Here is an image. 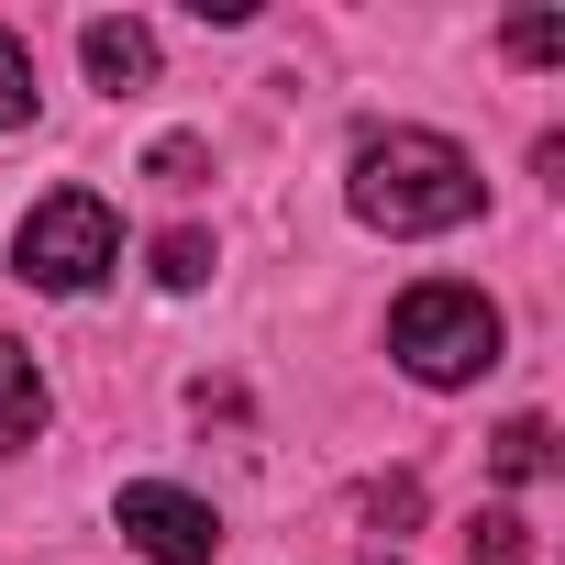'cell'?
I'll use <instances>...</instances> for the list:
<instances>
[{"mask_svg":"<svg viewBox=\"0 0 565 565\" xmlns=\"http://www.w3.org/2000/svg\"><path fill=\"white\" fill-rule=\"evenodd\" d=\"M344 200L366 233H455L477 222V156L455 134H422V122H366L355 134V167H344Z\"/></svg>","mask_w":565,"mask_h":565,"instance_id":"6da1fadb","label":"cell"},{"mask_svg":"<svg viewBox=\"0 0 565 565\" xmlns=\"http://www.w3.org/2000/svg\"><path fill=\"white\" fill-rule=\"evenodd\" d=\"M388 355L422 388H466V377L499 366V300L455 289V277H422V289H399V311H388Z\"/></svg>","mask_w":565,"mask_h":565,"instance_id":"7a4b0ae2","label":"cell"},{"mask_svg":"<svg viewBox=\"0 0 565 565\" xmlns=\"http://www.w3.org/2000/svg\"><path fill=\"white\" fill-rule=\"evenodd\" d=\"M111 266H122V222H111L100 189H56V200H34L23 233H12V277H34L45 300H89Z\"/></svg>","mask_w":565,"mask_h":565,"instance_id":"3957f363","label":"cell"},{"mask_svg":"<svg viewBox=\"0 0 565 565\" xmlns=\"http://www.w3.org/2000/svg\"><path fill=\"white\" fill-rule=\"evenodd\" d=\"M111 521H122V543H134L145 565H211V554H222V510H211V499H189V488H156V477H145V488H122V510H111Z\"/></svg>","mask_w":565,"mask_h":565,"instance_id":"277c9868","label":"cell"},{"mask_svg":"<svg viewBox=\"0 0 565 565\" xmlns=\"http://www.w3.org/2000/svg\"><path fill=\"white\" fill-rule=\"evenodd\" d=\"M78 56H89V78H100L111 100H134V89H156V34H145L134 12H100V23L78 34Z\"/></svg>","mask_w":565,"mask_h":565,"instance_id":"5b68a950","label":"cell"},{"mask_svg":"<svg viewBox=\"0 0 565 565\" xmlns=\"http://www.w3.org/2000/svg\"><path fill=\"white\" fill-rule=\"evenodd\" d=\"M45 433V377H34V355L0 333V455H23Z\"/></svg>","mask_w":565,"mask_h":565,"instance_id":"8992f818","label":"cell"},{"mask_svg":"<svg viewBox=\"0 0 565 565\" xmlns=\"http://www.w3.org/2000/svg\"><path fill=\"white\" fill-rule=\"evenodd\" d=\"M488 466H499L510 488H532V477H554V422H543V411H521V422H499V433H488Z\"/></svg>","mask_w":565,"mask_h":565,"instance_id":"52a82bcc","label":"cell"},{"mask_svg":"<svg viewBox=\"0 0 565 565\" xmlns=\"http://www.w3.org/2000/svg\"><path fill=\"white\" fill-rule=\"evenodd\" d=\"M34 100H45V89H34V45L0 23V134H23V122H34Z\"/></svg>","mask_w":565,"mask_h":565,"instance_id":"ba28073f","label":"cell"},{"mask_svg":"<svg viewBox=\"0 0 565 565\" xmlns=\"http://www.w3.org/2000/svg\"><path fill=\"white\" fill-rule=\"evenodd\" d=\"M466 554H477V565H532V521H521V510H477V521H466Z\"/></svg>","mask_w":565,"mask_h":565,"instance_id":"9c48e42d","label":"cell"},{"mask_svg":"<svg viewBox=\"0 0 565 565\" xmlns=\"http://www.w3.org/2000/svg\"><path fill=\"white\" fill-rule=\"evenodd\" d=\"M211 266H222V255H211V233H189V222H178V233H156V277H167V289H200Z\"/></svg>","mask_w":565,"mask_h":565,"instance_id":"30bf717a","label":"cell"},{"mask_svg":"<svg viewBox=\"0 0 565 565\" xmlns=\"http://www.w3.org/2000/svg\"><path fill=\"white\" fill-rule=\"evenodd\" d=\"M145 178H156V189H200V178H211V145H200V134H167V145L145 156Z\"/></svg>","mask_w":565,"mask_h":565,"instance_id":"8fae6325","label":"cell"},{"mask_svg":"<svg viewBox=\"0 0 565 565\" xmlns=\"http://www.w3.org/2000/svg\"><path fill=\"white\" fill-rule=\"evenodd\" d=\"M355 510H366L377 532H411V521H422V477H377V488H366Z\"/></svg>","mask_w":565,"mask_h":565,"instance_id":"7c38bea8","label":"cell"},{"mask_svg":"<svg viewBox=\"0 0 565 565\" xmlns=\"http://www.w3.org/2000/svg\"><path fill=\"white\" fill-rule=\"evenodd\" d=\"M510 56H521V67H554V56H565V23H554V12H521V23H510Z\"/></svg>","mask_w":565,"mask_h":565,"instance_id":"4fadbf2b","label":"cell"},{"mask_svg":"<svg viewBox=\"0 0 565 565\" xmlns=\"http://www.w3.org/2000/svg\"><path fill=\"white\" fill-rule=\"evenodd\" d=\"M377 565H388V554H377Z\"/></svg>","mask_w":565,"mask_h":565,"instance_id":"5bb4252c","label":"cell"}]
</instances>
